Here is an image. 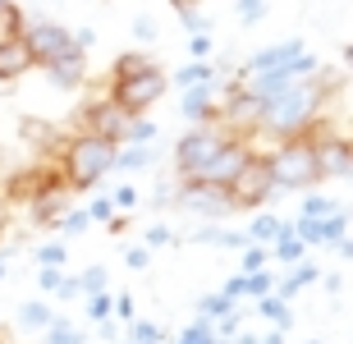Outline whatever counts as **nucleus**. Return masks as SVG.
<instances>
[{"mask_svg":"<svg viewBox=\"0 0 353 344\" xmlns=\"http://www.w3.org/2000/svg\"><path fill=\"white\" fill-rule=\"evenodd\" d=\"M326 88L316 79H303V83H289L285 92L266 101L262 106V124L257 133H271L275 143H289V138H303V133L312 129L316 119H321V106H326Z\"/></svg>","mask_w":353,"mask_h":344,"instance_id":"nucleus-1","label":"nucleus"},{"mask_svg":"<svg viewBox=\"0 0 353 344\" xmlns=\"http://www.w3.org/2000/svg\"><path fill=\"white\" fill-rule=\"evenodd\" d=\"M119 147L105 143V138H92V133H69L65 147H60V179L65 188H97L105 174L115 170Z\"/></svg>","mask_w":353,"mask_h":344,"instance_id":"nucleus-2","label":"nucleus"},{"mask_svg":"<svg viewBox=\"0 0 353 344\" xmlns=\"http://www.w3.org/2000/svg\"><path fill=\"white\" fill-rule=\"evenodd\" d=\"M271 179H275V193L285 188V193H312L321 184V174H316V152H312V138L303 133V138H289V143H275L271 156Z\"/></svg>","mask_w":353,"mask_h":344,"instance_id":"nucleus-3","label":"nucleus"},{"mask_svg":"<svg viewBox=\"0 0 353 344\" xmlns=\"http://www.w3.org/2000/svg\"><path fill=\"white\" fill-rule=\"evenodd\" d=\"M165 88H170V79H165V69L157 65V69H147V74H138V79H129V83H110L105 97H110L129 119H143L147 110L165 97Z\"/></svg>","mask_w":353,"mask_h":344,"instance_id":"nucleus-4","label":"nucleus"},{"mask_svg":"<svg viewBox=\"0 0 353 344\" xmlns=\"http://www.w3.org/2000/svg\"><path fill=\"white\" fill-rule=\"evenodd\" d=\"M174 207H183L188 216H197L202 225H216V221H225V216L234 212L230 188L202 184V179H179V184H174Z\"/></svg>","mask_w":353,"mask_h":344,"instance_id":"nucleus-5","label":"nucleus"},{"mask_svg":"<svg viewBox=\"0 0 353 344\" xmlns=\"http://www.w3.org/2000/svg\"><path fill=\"white\" fill-rule=\"evenodd\" d=\"M230 138H234V133H225L221 124H211V129H188L179 143H174V174H179V179H197V170H202Z\"/></svg>","mask_w":353,"mask_h":344,"instance_id":"nucleus-6","label":"nucleus"},{"mask_svg":"<svg viewBox=\"0 0 353 344\" xmlns=\"http://www.w3.org/2000/svg\"><path fill=\"white\" fill-rule=\"evenodd\" d=\"M23 46H28V55L37 60V69L41 65H51L55 55H65L69 46H74V28H65L60 19H28L23 23Z\"/></svg>","mask_w":353,"mask_h":344,"instance_id":"nucleus-7","label":"nucleus"},{"mask_svg":"<svg viewBox=\"0 0 353 344\" xmlns=\"http://www.w3.org/2000/svg\"><path fill=\"white\" fill-rule=\"evenodd\" d=\"M271 193H275L271 161L252 152V161L243 165V170H239L234 184H230V202H234V212H257L262 202H271Z\"/></svg>","mask_w":353,"mask_h":344,"instance_id":"nucleus-8","label":"nucleus"},{"mask_svg":"<svg viewBox=\"0 0 353 344\" xmlns=\"http://www.w3.org/2000/svg\"><path fill=\"white\" fill-rule=\"evenodd\" d=\"M307 138H312V152H316V174L321 179H349L353 138H344V133H316V124L307 129Z\"/></svg>","mask_w":353,"mask_h":344,"instance_id":"nucleus-9","label":"nucleus"},{"mask_svg":"<svg viewBox=\"0 0 353 344\" xmlns=\"http://www.w3.org/2000/svg\"><path fill=\"white\" fill-rule=\"evenodd\" d=\"M124 129H129V115L110 101V97H97L79 110V133H92V138H105V143H124Z\"/></svg>","mask_w":353,"mask_h":344,"instance_id":"nucleus-10","label":"nucleus"},{"mask_svg":"<svg viewBox=\"0 0 353 344\" xmlns=\"http://www.w3.org/2000/svg\"><path fill=\"white\" fill-rule=\"evenodd\" d=\"M248 161H252L248 138H230V143H225L221 152H216V156H211L207 165L197 170V179H202V184H216V188H230V184L239 179V170L248 165Z\"/></svg>","mask_w":353,"mask_h":344,"instance_id":"nucleus-11","label":"nucleus"},{"mask_svg":"<svg viewBox=\"0 0 353 344\" xmlns=\"http://www.w3.org/2000/svg\"><path fill=\"white\" fill-rule=\"evenodd\" d=\"M179 115L188 119L193 129H211V124H221V88H216V83L183 88V97H179Z\"/></svg>","mask_w":353,"mask_h":344,"instance_id":"nucleus-12","label":"nucleus"},{"mask_svg":"<svg viewBox=\"0 0 353 344\" xmlns=\"http://www.w3.org/2000/svg\"><path fill=\"white\" fill-rule=\"evenodd\" d=\"M41 74H46L51 88L74 92V88H83V79H88V51H83V46H69L65 55H55L51 65H41Z\"/></svg>","mask_w":353,"mask_h":344,"instance_id":"nucleus-13","label":"nucleus"},{"mask_svg":"<svg viewBox=\"0 0 353 344\" xmlns=\"http://www.w3.org/2000/svg\"><path fill=\"white\" fill-rule=\"evenodd\" d=\"M37 69V60L28 55L23 37H5L0 41V83H19L23 74H32Z\"/></svg>","mask_w":353,"mask_h":344,"instance_id":"nucleus-14","label":"nucleus"},{"mask_svg":"<svg viewBox=\"0 0 353 344\" xmlns=\"http://www.w3.org/2000/svg\"><path fill=\"white\" fill-rule=\"evenodd\" d=\"M321 276H326V271H321L316 262H307V257H303L299 266H289V276H285V280H275V299H285V303H289V299H294L299 290H307V285H316Z\"/></svg>","mask_w":353,"mask_h":344,"instance_id":"nucleus-15","label":"nucleus"},{"mask_svg":"<svg viewBox=\"0 0 353 344\" xmlns=\"http://www.w3.org/2000/svg\"><path fill=\"white\" fill-rule=\"evenodd\" d=\"M147 69H157V60L147 51H124L110 65V83H129V79H138V74H147Z\"/></svg>","mask_w":353,"mask_h":344,"instance_id":"nucleus-16","label":"nucleus"},{"mask_svg":"<svg viewBox=\"0 0 353 344\" xmlns=\"http://www.w3.org/2000/svg\"><path fill=\"white\" fill-rule=\"evenodd\" d=\"M285 225H289V221H280L275 212H257V216H252V225H248V243H262V248H271Z\"/></svg>","mask_w":353,"mask_h":344,"instance_id":"nucleus-17","label":"nucleus"},{"mask_svg":"<svg viewBox=\"0 0 353 344\" xmlns=\"http://www.w3.org/2000/svg\"><path fill=\"white\" fill-rule=\"evenodd\" d=\"M257 317L271 321V331H289V326H294V307H289L285 299L266 294V299H257Z\"/></svg>","mask_w":353,"mask_h":344,"instance_id":"nucleus-18","label":"nucleus"},{"mask_svg":"<svg viewBox=\"0 0 353 344\" xmlns=\"http://www.w3.org/2000/svg\"><path fill=\"white\" fill-rule=\"evenodd\" d=\"M271 257H275V262H285V266H299L303 257H307V248H303V239L294 234V225H285V230H280V239L271 243Z\"/></svg>","mask_w":353,"mask_h":344,"instance_id":"nucleus-19","label":"nucleus"},{"mask_svg":"<svg viewBox=\"0 0 353 344\" xmlns=\"http://www.w3.org/2000/svg\"><path fill=\"white\" fill-rule=\"evenodd\" d=\"M19 326H23V331H37V335H46V326H51L55 321V307L51 303H41V299H32V303H23L19 307Z\"/></svg>","mask_w":353,"mask_h":344,"instance_id":"nucleus-20","label":"nucleus"},{"mask_svg":"<svg viewBox=\"0 0 353 344\" xmlns=\"http://www.w3.org/2000/svg\"><path fill=\"white\" fill-rule=\"evenodd\" d=\"M174 83H179V88H202V83H216V65H211V60H188V65L174 69Z\"/></svg>","mask_w":353,"mask_h":344,"instance_id":"nucleus-21","label":"nucleus"},{"mask_svg":"<svg viewBox=\"0 0 353 344\" xmlns=\"http://www.w3.org/2000/svg\"><path fill=\"white\" fill-rule=\"evenodd\" d=\"M41 344H88V331L74 326L69 317H55L51 326H46V335H41Z\"/></svg>","mask_w":353,"mask_h":344,"instance_id":"nucleus-22","label":"nucleus"},{"mask_svg":"<svg viewBox=\"0 0 353 344\" xmlns=\"http://www.w3.org/2000/svg\"><path fill=\"white\" fill-rule=\"evenodd\" d=\"M147 165H157V147H119L115 156V170H147Z\"/></svg>","mask_w":353,"mask_h":344,"instance_id":"nucleus-23","label":"nucleus"},{"mask_svg":"<svg viewBox=\"0 0 353 344\" xmlns=\"http://www.w3.org/2000/svg\"><path fill=\"white\" fill-rule=\"evenodd\" d=\"M157 124H152V119H129V129H124V143H119V147H157Z\"/></svg>","mask_w":353,"mask_h":344,"instance_id":"nucleus-24","label":"nucleus"},{"mask_svg":"<svg viewBox=\"0 0 353 344\" xmlns=\"http://www.w3.org/2000/svg\"><path fill=\"white\" fill-rule=\"evenodd\" d=\"M234 307H239V303H230L225 294H202V299H197V317L216 326V321H221V317H230Z\"/></svg>","mask_w":353,"mask_h":344,"instance_id":"nucleus-25","label":"nucleus"},{"mask_svg":"<svg viewBox=\"0 0 353 344\" xmlns=\"http://www.w3.org/2000/svg\"><path fill=\"white\" fill-rule=\"evenodd\" d=\"M330 212H340V202H335V198H326V193H307L303 207H299V221H326Z\"/></svg>","mask_w":353,"mask_h":344,"instance_id":"nucleus-26","label":"nucleus"},{"mask_svg":"<svg viewBox=\"0 0 353 344\" xmlns=\"http://www.w3.org/2000/svg\"><path fill=\"white\" fill-rule=\"evenodd\" d=\"M174 344H225V340H216V326H211V321H188V326H183L179 331V340Z\"/></svg>","mask_w":353,"mask_h":344,"instance_id":"nucleus-27","label":"nucleus"},{"mask_svg":"<svg viewBox=\"0 0 353 344\" xmlns=\"http://www.w3.org/2000/svg\"><path fill=\"white\" fill-rule=\"evenodd\" d=\"M266 294H275V276H271V266L266 271H252V276H243V299H266Z\"/></svg>","mask_w":353,"mask_h":344,"instance_id":"nucleus-28","label":"nucleus"},{"mask_svg":"<svg viewBox=\"0 0 353 344\" xmlns=\"http://www.w3.org/2000/svg\"><path fill=\"white\" fill-rule=\"evenodd\" d=\"M129 344H165V326L157 321H129Z\"/></svg>","mask_w":353,"mask_h":344,"instance_id":"nucleus-29","label":"nucleus"},{"mask_svg":"<svg viewBox=\"0 0 353 344\" xmlns=\"http://www.w3.org/2000/svg\"><path fill=\"white\" fill-rule=\"evenodd\" d=\"M79 290H83V299L105 294V290H110V271H105V266H88V271L79 276Z\"/></svg>","mask_w":353,"mask_h":344,"instance_id":"nucleus-30","label":"nucleus"},{"mask_svg":"<svg viewBox=\"0 0 353 344\" xmlns=\"http://www.w3.org/2000/svg\"><path fill=\"white\" fill-rule=\"evenodd\" d=\"M88 321H97V326H101V321H115V294L110 290L88 299Z\"/></svg>","mask_w":353,"mask_h":344,"instance_id":"nucleus-31","label":"nucleus"},{"mask_svg":"<svg viewBox=\"0 0 353 344\" xmlns=\"http://www.w3.org/2000/svg\"><path fill=\"white\" fill-rule=\"evenodd\" d=\"M239 262H243V276H252V271H266V266H271V248H262V243H248V248L239 252Z\"/></svg>","mask_w":353,"mask_h":344,"instance_id":"nucleus-32","label":"nucleus"},{"mask_svg":"<svg viewBox=\"0 0 353 344\" xmlns=\"http://www.w3.org/2000/svg\"><path fill=\"white\" fill-rule=\"evenodd\" d=\"M65 257H69V248L60 243V239H51V243H37V266H55V271H65Z\"/></svg>","mask_w":353,"mask_h":344,"instance_id":"nucleus-33","label":"nucleus"},{"mask_svg":"<svg viewBox=\"0 0 353 344\" xmlns=\"http://www.w3.org/2000/svg\"><path fill=\"white\" fill-rule=\"evenodd\" d=\"M344 230H349V212H330L326 221H321V243H335V239H344Z\"/></svg>","mask_w":353,"mask_h":344,"instance_id":"nucleus-34","label":"nucleus"},{"mask_svg":"<svg viewBox=\"0 0 353 344\" xmlns=\"http://www.w3.org/2000/svg\"><path fill=\"white\" fill-rule=\"evenodd\" d=\"M179 23H183V32H188V37H211V19L202 10H183Z\"/></svg>","mask_w":353,"mask_h":344,"instance_id":"nucleus-35","label":"nucleus"},{"mask_svg":"<svg viewBox=\"0 0 353 344\" xmlns=\"http://www.w3.org/2000/svg\"><path fill=\"white\" fill-rule=\"evenodd\" d=\"M92 225V216H88V207H69L65 216H60V225L55 230H65V234H83V230Z\"/></svg>","mask_w":353,"mask_h":344,"instance_id":"nucleus-36","label":"nucleus"},{"mask_svg":"<svg viewBox=\"0 0 353 344\" xmlns=\"http://www.w3.org/2000/svg\"><path fill=\"white\" fill-rule=\"evenodd\" d=\"M234 10H239V23L252 28V23L266 19V0H234Z\"/></svg>","mask_w":353,"mask_h":344,"instance_id":"nucleus-37","label":"nucleus"},{"mask_svg":"<svg viewBox=\"0 0 353 344\" xmlns=\"http://www.w3.org/2000/svg\"><path fill=\"white\" fill-rule=\"evenodd\" d=\"M88 216H92V225H110V221H115V202H110V198H92L88 202Z\"/></svg>","mask_w":353,"mask_h":344,"instance_id":"nucleus-38","label":"nucleus"},{"mask_svg":"<svg viewBox=\"0 0 353 344\" xmlns=\"http://www.w3.org/2000/svg\"><path fill=\"white\" fill-rule=\"evenodd\" d=\"M110 202H115V212H119V216H129L133 207H138V188H133V184H119L115 193H110Z\"/></svg>","mask_w":353,"mask_h":344,"instance_id":"nucleus-39","label":"nucleus"},{"mask_svg":"<svg viewBox=\"0 0 353 344\" xmlns=\"http://www.w3.org/2000/svg\"><path fill=\"white\" fill-rule=\"evenodd\" d=\"M115 321H124V326H129V321H138V307H133V294L129 290L115 294Z\"/></svg>","mask_w":353,"mask_h":344,"instance_id":"nucleus-40","label":"nucleus"},{"mask_svg":"<svg viewBox=\"0 0 353 344\" xmlns=\"http://www.w3.org/2000/svg\"><path fill=\"white\" fill-rule=\"evenodd\" d=\"M124 262H129L133 271H147V266H152V248H143V243H133V248H124Z\"/></svg>","mask_w":353,"mask_h":344,"instance_id":"nucleus-41","label":"nucleus"},{"mask_svg":"<svg viewBox=\"0 0 353 344\" xmlns=\"http://www.w3.org/2000/svg\"><path fill=\"white\" fill-rule=\"evenodd\" d=\"M165 243H174L170 225H152V230L143 234V248H165Z\"/></svg>","mask_w":353,"mask_h":344,"instance_id":"nucleus-42","label":"nucleus"},{"mask_svg":"<svg viewBox=\"0 0 353 344\" xmlns=\"http://www.w3.org/2000/svg\"><path fill=\"white\" fill-rule=\"evenodd\" d=\"M60 280H65V271H55V266H41V271H37L41 294H55V290H60Z\"/></svg>","mask_w":353,"mask_h":344,"instance_id":"nucleus-43","label":"nucleus"},{"mask_svg":"<svg viewBox=\"0 0 353 344\" xmlns=\"http://www.w3.org/2000/svg\"><path fill=\"white\" fill-rule=\"evenodd\" d=\"M133 37H138V41H157V23H152L147 14H143V19H133Z\"/></svg>","mask_w":353,"mask_h":344,"instance_id":"nucleus-44","label":"nucleus"},{"mask_svg":"<svg viewBox=\"0 0 353 344\" xmlns=\"http://www.w3.org/2000/svg\"><path fill=\"white\" fill-rule=\"evenodd\" d=\"M216 294H225L230 303H239V299H243V276H230V280H225V285H221Z\"/></svg>","mask_w":353,"mask_h":344,"instance_id":"nucleus-45","label":"nucleus"},{"mask_svg":"<svg viewBox=\"0 0 353 344\" xmlns=\"http://www.w3.org/2000/svg\"><path fill=\"white\" fill-rule=\"evenodd\" d=\"M55 299H83V290H79V276H65V280H60V290H55Z\"/></svg>","mask_w":353,"mask_h":344,"instance_id":"nucleus-46","label":"nucleus"},{"mask_svg":"<svg viewBox=\"0 0 353 344\" xmlns=\"http://www.w3.org/2000/svg\"><path fill=\"white\" fill-rule=\"evenodd\" d=\"M188 55H193V60H207L211 55V37H188Z\"/></svg>","mask_w":353,"mask_h":344,"instance_id":"nucleus-47","label":"nucleus"},{"mask_svg":"<svg viewBox=\"0 0 353 344\" xmlns=\"http://www.w3.org/2000/svg\"><path fill=\"white\" fill-rule=\"evenodd\" d=\"M152 207H174V184H157V193H152Z\"/></svg>","mask_w":353,"mask_h":344,"instance_id":"nucleus-48","label":"nucleus"},{"mask_svg":"<svg viewBox=\"0 0 353 344\" xmlns=\"http://www.w3.org/2000/svg\"><path fill=\"white\" fill-rule=\"evenodd\" d=\"M74 46L92 51V46H97V32H92V28H74Z\"/></svg>","mask_w":353,"mask_h":344,"instance_id":"nucleus-49","label":"nucleus"},{"mask_svg":"<svg viewBox=\"0 0 353 344\" xmlns=\"http://www.w3.org/2000/svg\"><path fill=\"white\" fill-rule=\"evenodd\" d=\"M97 331H101V340H110V344L119 340V326H115V321H101V326H97Z\"/></svg>","mask_w":353,"mask_h":344,"instance_id":"nucleus-50","label":"nucleus"},{"mask_svg":"<svg viewBox=\"0 0 353 344\" xmlns=\"http://www.w3.org/2000/svg\"><path fill=\"white\" fill-rule=\"evenodd\" d=\"M330 248H335V252H340V257H344V262H349V257H353V239H335Z\"/></svg>","mask_w":353,"mask_h":344,"instance_id":"nucleus-51","label":"nucleus"},{"mask_svg":"<svg viewBox=\"0 0 353 344\" xmlns=\"http://www.w3.org/2000/svg\"><path fill=\"white\" fill-rule=\"evenodd\" d=\"M340 65H344V74H353V41L344 46V55H340Z\"/></svg>","mask_w":353,"mask_h":344,"instance_id":"nucleus-52","label":"nucleus"},{"mask_svg":"<svg viewBox=\"0 0 353 344\" xmlns=\"http://www.w3.org/2000/svg\"><path fill=\"white\" fill-rule=\"evenodd\" d=\"M230 344H262V340H257V335H252V331H239V335H234V340H230Z\"/></svg>","mask_w":353,"mask_h":344,"instance_id":"nucleus-53","label":"nucleus"},{"mask_svg":"<svg viewBox=\"0 0 353 344\" xmlns=\"http://www.w3.org/2000/svg\"><path fill=\"white\" fill-rule=\"evenodd\" d=\"M262 344H285V331H271V335H262Z\"/></svg>","mask_w":353,"mask_h":344,"instance_id":"nucleus-54","label":"nucleus"},{"mask_svg":"<svg viewBox=\"0 0 353 344\" xmlns=\"http://www.w3.org/2000/svg\"><path fill=\"white\" fill-rule=\"evenodd\" d=\"M170 5H174L179 14H183V10H197V0H170Z\"/></svg>","mask_w":353,"mask_h":344,"instance_id":"nucleus-55","label":"nucleus"},{"mask_svg":"<svg viewBox=\"0 0 353 344\" xmlns=\"http://www.w3.org/2000/svg\"><path fill=\"white\" fill-rule=\"evenodd\" d=\"M5 10H14V0H0V14H5Z\"/></svg>","mask_w":353,"mask_h":344,"instance_id":"nucleus-56","label":"nucleus"},{"mask_svg":"<svg viewBox=\"0 0 353 344\" xmlns=\"http://www.w3.org/2000/svg\"><path fill=\"white\" fill-rule=\"evenodd\" d=\"M0 280H5V262H0Z\"/></svg>","mask_w":353,"mask_h":344,"instance_id":"nucleus-57","label":"nucleus"},{"mask_svg":"<svg viewBox=\"0 0 353 344\" xmlns=\"http://www.w3.org/2000/svg\"><path fill=\"white\" fill-rule=\"evenodd\" d=\"M349 184H353V170H349Z\"/></svg>","mask_w":353,"mask_h":344,"instance_id":"nucleus-58","label":"nucleus"},{"mask_svg":"<svg viewBox=\"0 0 353 344\" xmlns=\"http://www.w3.org/2000/svg\"><path fill=\"white\" fill-rule=\"evenodd\" d=\"M307 344H321V340H307Z\"/></svg>","mask_w":353,"mask_h":344,"instance_id":"nucleus-59","label":"nucleus"},{"mask_svg":"<svg viewBox=\"0 0 353 344\" xmlns=\"http://www.w3.org/2000/svg\"><path fill=\"white\" fill-rule=\"evenodd\" d=\"M124 344H129V340H124Z\"/></svg>","mask_w":353,"mask_h":344,"instance_id":"nucleus-60","label":"nucleus"}]
</instances>
